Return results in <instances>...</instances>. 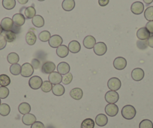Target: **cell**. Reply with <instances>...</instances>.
Returning a JSON list of instances; mask_svg holds the SVG:
<instances>
[{"label":"cell","mask_w":153,"mask_h":128,"mask_svg":"<svg viewBox=\"0 0 153 128\" xmlns=\"http://www.w3.org/2000/svg\"><path fill=\"white\" fill-rule=\"evenodd\" d=\"M137 111L134 107L131 105H126L122 110V115L127 120H131L135 117Z\"/></svg>","instance_id":"1"},{"label":"cell","mask_w":153,"mask_h":128,"mask_svg":"<svg viewBox=\"0 0 153 128\" xmlns=\"http://www.w3.org/2000/svg\"><path fill=\"white\" fill-rule=\"evenodd\" d=\"M43 83L42 79L38 76H34L29 79V87L31 89H34V90H37V89H40L42 87V85Z\"/></svg>","instance_id":"2"},{"label":"cell","mask_w":153,"mask_h":128,"mask_svg":"<svg viewBox=\"0 0 153 128\" xmlns=\"http://www.w3.org/2000/svg\"><path fill=\"white\" fill-rule=\"evenodd\" d=\"M121 81L119 78L117 77L110 78L107 82V87L109 88L110 91H116L117 92L121 88Z\"/></svg>","instance_id":"3"},{"label":"cell","mask_w":153,"mask_h":128,"mask_svg":"<svg viewBox=\"0 0 153 128\" xmlns=\"http://www.w3.org/2000/svg\"><path fill=\"white\" fill-rule=\"evenodd\" d=\"M1 26L3 31H14L15 25L14 24L12 19L9 17H5L1 21Z\"/></svg>","instance_id":"4"},{"label":"cell","mask_w":153,"mask_h":128,"mask_svg":"<svg viewBox=\"0 0 153 128\" xmlns=\"http://www.w3.org/2000/svg\"><path fill=\"white\" fill-rule=\"evenodd\" d=\"M120 99V95L116 91H109L105 95V100L109 104H116Z\"/></svg>","instance_id":"5"},{"label":"cell","mask_w":153,"mask_h":128,"mask_svg":"<svg viewBox=\"0 0 153 128\" xmlns=\"http://www.w3.org/2000/svg\"><path fill=\"white\" fill-rule=\"evenodd\" d=\"M34 73V68L32 64L29 63H24L21 66V73L20 74L23 77H29L32 76Z\"/></svg>","instance_id":"6"},{"label":"cell","mask_w":153,"mask_h":128,"mask_svg":"<svg viewBox=\"0 0 153 128\" xmlns=\"http://www.w3.org/2000/svg\"><path fill=\"white\" fill-rule=\"evenodd\" d=\"M94 53L97 55H103L107 53V45L104 42H98L95 44L93 47Z\"/></svg>","instance_id":"7"},{"label":"cell","mask_w":153,"mask_h":128,"mask_svg":"<svg viewBox=\"0 0 153 128\" xmlns=\"http://www.w3.org/2000/svg\"><path fill=\"white\" fill-rule=\"evenodd\" d=\"M106 114L110 117H114L119 112V107L115 104H109L105 107Z\"/></svg>","instance_id":"8"},{"label":"cell","mask_w":153,"mask_h":128,"mask_svg":"<svg viewBox=\"0 0 153 128\" xmlns=\"http://www.w3.org/2000/svg\"><path fill=\"white\" fill-rule=\"evenodd\" d=\"M113 66L117 70H122L127 66V61L123 57H117L113 61Z\"/></svg>","instance_id":"9"},{"label":"cell","mask_w":153,"mask_h":128,"mask_svg":"<svg viewBox=\"0 0 153 128\" xmlns=\"http://www.w3.org/2000/svg\"><path fill=\"white\" fill-rule=\"evenodd\" d=\"M63 40L61 36L58 35H54L51 36L49 40V45L53 48H58L62 44Z\"/></svg>","instance_id":"10"},{"label":"cell","mask_w":153,"mask_h":128,"mask_svg":"<svg viewBox=\"0 0 153 128\" xmlns=\"http://www.w3.org/2000/svg\"><path fill=\"white\" fill-rule=\"evenodd\" d=\"M131 11L134 14L139 15L141 14L144 11V5L143 2H135L131 6Z\"/></svg>","instance_id":"11"},{"label":"cell","mask_w":153,"mask_h":128,"mask_svg":"<svg viewBox=\"0 0 153 128\" xmlns=\"http://www.w3.org/2000/svg\"><path fill=\"white\" fill-rule=\"evenodd\" d=\"M48 79L51 84L56 85V84H60L62 82V76L58 72H53V73H50Z\"/></svg>","instance_id":"12"},{"label":"cell","mask_w":153,"mask_h":128,"mask_svg":"<svg viewBox=\"0 0 153 128\" xmlns=\"http://www.w3.org/2000/svg\"><path fill=\"white\" fill-rule=\"evenodd\" d=\"M56 69V65L53 61H47L42 65V73L50 74V73L54 72Z\"/></svg>","instance_id":"13"},{"label":"cell","mask_w":153,"mask_h":128,"mask_svg":"<svg viewBox=\"0 0 153 128\" xmlns=\"http://www.w3.org/2000/svg\"><path fill=\"white\" fill-rule=\"evenodd\" d=\"M96 44V40L92 35H88L83 39V46L86 49H92Z\"/></svg>","instance_id":"14"},{"label":"cell","mask_w":153,"mask_h":128,"mask_svg":"<svg viewBox=\"0 0 153 128\" xmlns=\"http://www.w3.org/2000/svg\"><path fill=\"white\" fill-rule=\"evenodd\" d=\"M12 20L13 22H14V24L16 26L20 27V26H22L25 23L26 18H25L24 15H23L22 14L19 13V14H16L13 16Z\"/></svg>","instance_id":"15"},{"label":"cell","mask_w":153,"mask_h":128,"mask_svg":"<svg viewBox=\"0 0 153 128\" xmlns=\"http://www.w3.org/2000/svg\"><path fill=\"white\" fill-rule=\"evenodd\" d=\"M131 77L134 81H140L144 77V71L141 68H135L131 72Z\"/></svg>","instance_id":"16"},{"label":"cell","mask_w":153,"mask_h":128,"mask_svg":"<svg viewBox=\"0 0 153 128\" xmlns=\"http://www.w3.org/2000/svg\"><path fill=\"white\" fill-rule=\"evenodd\" d=\"M137 37L139 40L141 41H146L150 37V33L149 31L146 29V27L140 28L137 32Z\"/></svg>","instance_id":"17"},{"label":"cell","mask_w":153,"mask_h":128,"mask_svg":"<svg viewBox=\"0 0 153 128\" xmlns=\"http://www.w3.org/2000/svg\"><path fill=\"white\" fill-rule=\"evenodd\" d=\"M70 66L67 62H60L57 66L58 73L61 75H65L70 72Z\"/></svg>","instance_id":"18"},{"label":"cell","mask_w":153,"mask_h":128,"mask_svg":"<svg viewBox=\"0 0 153 128\" xmlns=\"http://www.w3.org/2000/svg\"><path fill=\"white\" fill-rule=\"evenodd\" d=\"M22 121L24 124L25 125H32L36 121V117L33 114H30V113H28V114L24 115L22 118Z\"/></svg>","instance_id":"19"},{"label":"cell","mask_w":153,"mask_h":128,"mask_svg":"<svg viewBox=\"0 0 153 128\" xmlns=\"http://www.w3.org/2000/svg\"><path fill=\"white\" fill-rule=\"evenodd\" d=\"M32 30L33 29H31L26 35V41L28 44L30 45V46H32V45L35 44L37 40L36 35H35V32H32Z\"/></svg>","instance_id":"20"},{"label":"cell","mask_w":153,"mask_h":128,"mask_svg":"<svg viewBox=\"0 0 153 128\" xmlns=\"http://www.w3.org/2000/svg\"><path fill=\"white\" fill-rule=\"evenodd\" d=\"M70 95L73 99L79 101V100L82 99L83 96V90L80 88H74L72 90H71Z\"/></svg>","instance_id":"21"},{"label":"cell","mask_w":153,"mask_h":128,"mask_svg":"<svg viewBox=\"0 0 153 128\" xmlns=\"http://www.w3.org/2000/svg\"><path fill=\"white\" fill-rule=\"evenodd\" d=\"M81 46H80V43L76 41H72L69 43L68 44V50L72 53H77L80 51Z\"/></svg>","instance_id":"22"},{"label":"cell","mask_w":153,"mask_h":128,"mask_svg":"<svg viewBox=\"0 0 153 128\" xmlns=\"http://www.w3.org/2000/svg\"><path fill=\"white\" fill-rule=\"evenodd\" d=\"M108 122V118L104 114H99L95 118V124L99 127H104L107 125Z\"/></svg>","instance_id":"23"},{"label":"cell","mask_w":153,"mask_h":128,"mask_svg":"<svg viewBox=\"0 0 153 128\" xmlns=\"http://www.w3.org/2000/svg\"><path fill=\"white\" fill-rule=\"evenodd\" d=\"M53 94L56 96H62L65 94V89L64 86L61 84H56V85H54L53 86L52 89Z\"/></svg>","instance_id":"24"},{"label":"cell","mask_w":153,"mask_h":128,"mask_svg":"<svg viewBox=\"0 0 153 128\" xmlns=\"http://www.w3.org/2000/svg\"><path fill=\"white\" fill-rule=\"evenodd\" d=\"M62 6L65 11H72L75 7L74 0H64L62 4Z\"/></svg>","instance_id":"25"},{"label":"cell","mask_w":153,"mask_h":128,"mask_svg":"<svg viewBox=\"0 0 153 128\" xmlns=\"http://www.w3.org/2000/svg\"><path fill=\"white\" fill-rule=\"evenodd\" d=\"M32 24L35 26V27L41 28L45 26V20L43 17L41 15H35L33 18L32 19Z\"/></svg>","instance_id":"26"},{"label":"cell","mask_w":153,"mask_h":128,"mask_svg":"<svg viewBox=\"0 0 153 128\" xmlns=\"http://www.w3.org/2000/svg\"><path fill=\"white\" fill-rule=\"evenodd\" d=\"M68 47H67L65 45H61V46H59L56 49V54L60 58H65V57H66L68 55Z\"/></svg>","instance_id":"27"},{"label":"cell","mask_w":153,"mask_h":128,"mask_svg":"<svg viewBox=\"0 0 153 128\" xmlns=\"http://www.w3.org/2000/svg\"><path fill=\"white\" fill-rule=\"evenodd\" d=\"M2 35L5 37L7 42L9 43H11L15 41L16 38H17L16 33L13 32V31H4L2 33Z\"/></svg>","instance_id":"28"},{"label":"cell","mask_w":153,"mask_h":128,"mask_svg":"<svg viewBox=\"0 0 153 128\" xmlns=\"http://www.w3.org/2000/svg\"><path fill=\"white\" fill-rule=\"evenodd\" d=\"M18 110L20 114H28L31 111V106L28 103H22V104H20L19 105Z\"/></svg>","instance_id":"29"},{"label":"cell","mask_w":153,"mask_h":128,"mask_svg":"<svg viewBox=\"0 0 153 128\" xmlns=\"http://www.w3.org/2000/svg\"><path fill=\"white\" fill-rule=\"evenodd\" d=\"M25 17L27 19H32L35 15H36V11L33 6H29L26 8L24 11Z\"/></svg>","instance_id":"30"},{"label":"cell","mask_w":153,"mask_h":128,"mask_svg":"<svg viewBox=\"0 0 153 128\" xmlns=\"http://www.w3.org/2000/svg\"><path fill=\"white\" fill-rule=\"evenodd\" d=\"M7 60L11 64H17L18 61H20V57H19L18 54H17L16 53H11L8 55Z\"/></svg>","instance_id":"31"},{"label":"cell","mask_w":153,"mask_h":128,"mask_svg":"<svg viewBox=\"0 0 153 128\" xmlns=\"http://www.w3.org/2000/svg\"><path fill=\"white\" fill-rule=\"evenodd\" d=\"M11 84V79L6 74L0 75V85L6 87Z\"/></svg>","instance_id":"32"},{"label":"cell","mask_w":153,"mask_h":128,"mask_svg":"<svg viewBox=\"0 0 153 128\" xmlns=\"http://www.w3.org/2000/svg\"><path fill=\"white\" fill-rule=\"evenodd\" d=\"M11 112V108L9 105L6 104H1L0 105V115L2 116H7Z\"/></svg>","instance_id":"33"},{"label":"cell","mask_w":153,"mask_h":128,"mask_svg":"<svg viewBox=\"0 0 153 128\" xmlns=\"http://www.w3.org/2000/svg\"><path fill=\"white\" fill-rule=\"evenodd\" d=\"M2 5L7 10H11L15 7L16 0H2Z\"/></svg>","instance_id":"34"},{"label":"cell","mask_w":153,"mask_h":128,"mask_svg":"<svg viewBox=\"0 0 153 128\" xmlns=\"http://www.w3.org/2000/svg\"><path fill=\"white\" fill-rule=\"evenodd\" d=\"M10 73L14 76L20 74L21 73V66L19 64H11L10 67Z\"/></svg>","instance_id":"35"},{"label":"cell","mask_w":153,"mask_h":128,"mask_svg":"<svg viewBox=\"0 0 153 128\" xmlns=\"http://www.w3.org/2000/svg\"><path fill=\"white\" fill-rule=\"evenodd\" d=\"M95 121L92 118H86L83 121L81 124V128H94Z\"/></svg>","instance_id":"36"},{"label":"cell","mask_w":153,"mask_h":128,"mask_svg":"<svg viewBox=\"0 0 153 128\" xmlns=\"http://www.w3.org/2000/svg\"><path fill=\"white\" fill-rule=\"evenodd\" d=\"M51 38V35L50 32L48 31H43V32H41L38 35V38L40 39L41 41L42 42H47V41H49L50 38Z\"/></svg>","instance_id":"37"},{"label":"cell","mask_w":153,"mask_h":128,"mask_svg":"<svg viewBox=\"0 0 153 128\" xmlns=\"http://www.w3.org/2000/svg\"><path fill=\"white\" fill-rule=\"evenodd\" d=\"M144 17L148 21H153V6L148 7L144 11Z\"/></svg>","instance_id":"38"},{"label":"cell","mask_w":153,"mask_h":128,"mask_svg":"<svg viewBox=\"0 0 153 128\" xmlns=\"http://www.w3.org/2000/svg\"><path fill=\"white\" fill-rule=\"evenodd\" d=\"M52 89L53 84H51L49 81H45V82H43V83H42V87H41V89H42L44 92H46V93L51 92V91H52Z\"/></svg>","instance_id":"39"},{"label":"cell","mask_w":153,"mask_h":128,"mask_svg":"<svg viewBox=\"0 0 153 128\" xmlns=\"http://www.w3.org/2000/svg\"><path fill=\"white\" fill-rule=\"evenodd\" d=\"M139 128H153V123L149 119H145L140 123Z\"/></svg>","instance_id":"40"},{"label":"cell","mask_w":153,"mask_h":128,"mask_svg":"<svg viewBox=\"0 0 153 128\" xmlns=\"http://www.w3.org/2000/svg\"><path fill=\"white\" fill-rule=\"evenodd\" d=\"M9 95V89L4 86L0 87V99H5Z\"/></svg>","instance_id":"41"},{"label":"cell","mask_w":153,"mask_h":128,"mask_svg":"<svg viewBox=\"0 0 153 128\" xmlns=\"http://www.w3.org/2000/svg\"><path fill=\"white\" fill-rule=\"evenodd\" d=\"M72 79H73V75L69 72L67 74L64 75V76L62 77V82L65 85H68L71 82Z\"/></svg>","instance_id":"42"},{"label":"cell","mask_w":153,"mask_h":128,"mask_svg":"<svg viewBox=\"0 0 153 128\" xmlns=\"http://www.w3.org/2000/svg\"><path fill=\"white\" fill-rule=\"evenodd\" d=\"M7 41L5 40V37L2 35H0V50H3L4 48L6 47Z\"/></svg>","instance_id":"43"},{"label":"cell","mask_w":153,"mask_h":128,"mask_svg":"<svg viewBox=\"0 0 153 128\" xmlns=\"http://www.w3.org/2000/svg\"><path fill=\"white\" fill-rule=\"evenodd\" d=\"M32 66L33 67L34 69L37 70L38 69L39 67H41V62L39 60H38L37 58H34V59L32 60Z\"/></svg>","instance_id":"44"},{"label":"cell","mask_w":153,"mask_h":128,"mask_svg":"<svg viewBox=\"0 0 153 128\" xmlns=\"http://www.w3.org/2000/svg\"><path fill=\"white\" fill-rule=\"evenodd\" d=\"M146 29L149 31L150 34L153 35V21H149L146 25Z\"/></svg>","instance_id":"45"},{"label":"cell","mask_w":153,"mask_h":128,"mask_svg":"<svg viewBox=\"0 0 153 128\" xmlns=\"http://www.w3.org/2000/svg\"><path fill=\"white\" fill-rule=\"evenodd\" d=\"M31 128H45V126L42 122L35 121L33 124H32Z\"/></svg>","instance_id":"46"},{"label":"cell","mask_w":153,"mask_h":128,"mask_svg":"<svg viewBox=\"0 0 153 128\" xmlns=\"http://www.w3.org/2000/svg\"><path fill=\"white\" fill-rule=\"evenodd\" d=\"M147 45L149 47L153 48V35H150L149 38L147 39Z\"/></svg>","instance_id":"47"},{"label":"cell","mask_w":153,"mask_h":128,"mask_svg":"<svg viewBox=\"0 0 153 128\" xmlns=\"http://www.w3.org/2000/svg\"><path fill=\"white\" fill-rule=\"evenodd\" d=\"M109 2H110V0H98V4L100 6L104 7L108 5Z\"/></svg>","instance_id":"48"},{"label":"cell","mask_w":153,"mask_h":128,"mask_svg":"<svg viewBox=\"0 0 153 128\" xmlns=\"http://www.w3.org/2000/svg\"><path fill=\"white\" fill-rule=\"evenodd\" d=\"M17 2L20 4H21V5H26L29 2V0H17Z\"/></svg>","instance_id":"49"},{"label":"cell","mask_w":153,"mask_h":128,"mask_svg":"<svg viewBox=\"0 0 153 128\" xmlns=\"http://www.w3.org/2000/svg\"><path fill=\"white\" fill-rule=\"evenodd\" d=\"M143 2H145L146 5H149V4H151L152 2H153V0H143Z\"/></svg>","instance_id":"50"},{"label":"cell","mask_w":153,"mask_h":128,"mask_svg":"<svg viewBox=\"0 0 153 128\" xmlns=\"http://www.w3.org/2000/svg\"><path fill=\"white\" fill-rule=\"evenodd\" d=\"M3 32V29H2V26H1V25H0V35H2V33Z\"/></svg>","instance_id":"51"},{"label":"cell","mask_w":153,"mask_h":128,"mask_svg":"<svg viewBox=\"0 0 153 128\" xmlns=\"http://www.w3.org/2000/svg\"><path fill=\"white\" fill-rule=\"evenodd\" d=\"M38 1H39V2H43V1H45V0H38Z\"/></svg>","instance_id":"52"},{"label":"cell","mask_w":153,"mask_h":128,"mask_svg":"<svg viewBox=\"0 0 153 128\" xmlns=\"http://www.w3.org/2000/svg\"><path fill=\"white\" fill-rule=\"evenodd\" d=\"M0 105H1V99H0Z\"/></svg>","instance_id":"53"}]
</instances>
